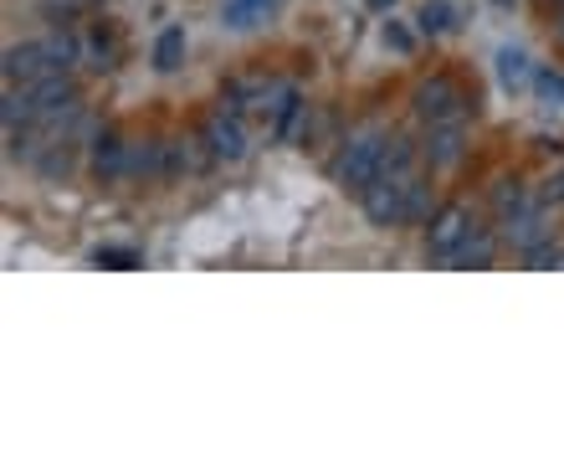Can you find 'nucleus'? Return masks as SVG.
<instances>
[{"mask_svg": "<svg viewBox=\"0 0 564 452\" xmlns=\"http://www.w3.org/2000/svg\"><path fill=\"white\" fill-rule=\"evenodd\" d=\"M83 57V42L73 36H42V42H21L6 52V88H26V83H42L52 73H67L73 62Z\"/></svg>", "mask_w": 564, "mask_h": 452, "instance_id": "obj_1", "label": "nucleus"}, {"mask_svg": "<svg viewBox=\"0 0 564 452\" xmlns=\"http://www.w3.org/2000/svg\"><path fill=\"white\" fill-rule=\"evenodd\" d=\"M380 175H386V134L365 129V134H355L349 144H344L339 185H344V191H355V196H365Z\"/></svg>", "mask_w": 564, "mask_h": 452, "instance_id": "obj_2", "label": "nucleus"}, {"mask_svg": "<svg viewBox=\"0 0 564 452\" xmlns=\"http://www.w3.org/2000/svg\"><path fill=\"white\" fill-rule=\"evenodd\" d=\"M416 170L411 175H380V181L365 191V216H370L375 226H405V212H411V191H416Z\"/></svg>", "mask_w": 564, "mask_h": 452, "instance_id": "obj_3", "label": "nucleus"}, {"mask_svg": "<svg viewBox=\"0 0 564 452\" xmlns=\"http://www.w3.org/2000/svg\"><path fill=\"white\" fill-rule=\"evenodd\" d=\"M473 98L452 83V77H426L416 88V119L421 123H452V119H467Z\"/></svg>", "mask_w": 564, "mask_h": 452, "instance_id": "obj_4", "label": "nucleus"}, {"mask_svg": "<svg viewBox=\"0 0 564 452\" xmlns=\"http://www.w3.org/2000/svg\"><path fill=\"white\" fill-rule=\"evenodd\" d=\"M467 232H473V212H467L462 201H446L442 212L431 216L426 252L436 257V262H457V252H462V241H467Z\"/></svg>", "mask_w": 564, "mask_h": 452, "instance_id": "obj_5", "label": "nucleus"}, {"mask_svg": "<svg viewBox=\"0 0 564 452\" xmlns=\"http://www.w3.org/2000/svg\"><path fill=\"white\" fill-rule=\"evenodd\" d=\"M467 150V119H452V123H426V144H421V160L431 170H452Z\"/></svg>", "mask_w": 564, "mask_h": 452, "instance_id": "obj_6", "label": "nucleus"}, {"mask_svg": "<svg viewBox=\"0 0 564 452\" xmlns=\"http://www.w3.org/2000/svg\"><path fill=\"white\" fill-rule=\"evenodd\" d=\"M200 144H206L216 160H241V154H247V123H241L237 114L216 108V114L206 119V134H200Z\"/></svg>", "mask_w": 564, "mask_h": 452, "instance_id": "obj_7", "label": "nucleus"}, {"mask_svg": "<svg viewBox=\"0 0 564 452\" xmlns=\"http://www.w3.org/2000/svg\"><path fill=\"white\" fill-rule=\"evenodd\" d=\"M503 226V241L508 247H519V252H529V247H539V241H550V226H544V206H523L519 216H508V222H498Z\"/></svg>", "mask_w": 564, "mask_h": 452, "instance_id": "obj_8", "label": "nucleus"}, {"mask_svg": "<svg viewBox=\"0 0 564 452\" xmlns=\"http://www.w3.org/2000/svg\"><path fill=\"white\" fill-rule=\"evenodd\" d=\"M93 175L104 185L129 175V144H123L119 134H98V144H93Z\"/></svg>", "mask_w": 564, "mask_h": 452, "instance_id": "obj_9", "label": "nucleus"}, {"mask_svg": "<svg viewBox=\"0 0 564 452\" xmlns=\"http://www.w3.org/2000/svg\"><path fill=\"white\" fill-rule=\"evenodd\" d=\"M492 257H498V232H492V226H473L467 241H462L457 262L462 268H492Z\"/></svg>", "mask_w": 564, "mask_h": 452, "instance_id": "obj_10", "label": "nucleus"}, {"mask_svg": "<svg viewBox=\"0 0 564 452\" xmlns=\"http://www.w3.org/2000/svg\"><path fill=\"white\" fill-rule=\"evenodd\" d=\"M272 15V0H226L221 6V21L231 31H252L257 21H268Z\"/></svg>", "mask_w": 564, "mask_h": 452, "instance_id": "obj_11", "label": "nucleus"}, {"mask_svg": "<svg viewBox=\"0 0 564 452\" xmlns=\"http://www.w3.org/2000/svg\"><path fill=\"white\" fill-rule=\"evenodd\" d=\"M523 206H529V191H523V181H498V185H492V212H498V222L519 216Z\"/></svg>", "mask_w": 564, "mask_h": 452, "instance_id": "obj_12", "label": "nucleus"}, {"mask_svg": "<svg viewBox=\"0 0 564 452\" xmlns=\"http://www.w3.org/2000/svg\"><path fill=\"white\" fill-rule=\"evenodd\" d=\"M180 57H185V31L180 26L160 31V42H154V67H160V73H175Z\"/></svg>", "mask_w": 564, "mask_h": 452, "instance_id": "obj_13", "label": "nucleus"}, {"mask_svg": "<svg viewBox=\"0 0 564 452\" xmlns=\"http://www.w3.org/2000/svg\"><path fill=\"white\" fill-rule=\"evenodd\" d=\"M416 170V144L411 139H386V175H411Z\"/></svg>", "mask_w": 564, "mask_h": 452, "instance_id": "obj_14", "label": "nucleus"}, {"mask_svg": "<svg viewBox=\"0 0 564 452\" xmlns=\"http://www.w3.org/2000/svg\"><path fill=\"white\" fill-rule=\"evenodd\" d=\"M452 6H446V0H426V6H421V15H416V26L426 31V36H442V31H452Z\"/></svg>", "mask_w": 564, "mask_h": 452, "instance_id": "obj_15", "label": "nucleus"}, {"mask_svg": "<svg viewBox=\"0 0 564 452\" xmlns=\"http://www.w3.org/2000/svg\"><path fill=\"white\" fill-rule=\"evenodd\" d=\"M498 77H503V88H523V83H529V57L513 52V46L498 52Z\"/></svg>", "mask_w": 564, "mask_h": 452, "instance_id": "obj_16", "label": "nucleus"}, {"mask_svg": "<svg viewBox=\"0 0 564 452\" xmlns=\"http://www.w3.org/2000/svg\"><path fill=\"white\" fill-rule=\"evenodd\" d=\"M93 262L98 268H139V252H129V247H98Z\"/></svg>", "mask_w": 564, "mask_h": 452, "instance_id": "obj_17", "label": "nucleus"}, {"mask_svg": "<svg viewBox=\"0 0 564 452\" xmlns=\"http://www.w3.org/2000/svg\"><path fill=\"white\" fill-rule=\"evenodd\" d=\"M539 98H550V104H564V73H539Z\"/></svg>", "mask_w": 564, "mask_h": 452, "instance_id": "obj_18", "label": "nucleus"}, {"mask_svg": "<svg viewBox=\"0 0 564 452\" xmlns=\"http://www.w3.org/2000/svg\"><path fill=\"white\" fill-rule=\"evenodd\" d=\"M386 42L395 46V52H411V42H416V36H411L405 26H395V21H390V26H386Z\"/></svg>", "mask_w": 564, "mask_h": 452, "instance_id": "obj_19", "label": "nucleus"}, {"mask_svg": "<svg viewBox=\"0 0 564 452\" xmlns=\"http://www.w3.org/2000/svg\"><path fill=\"white\" fill-rule=\"evenodd\" d=\"M544 201H564V175H560V181H550V191H544Z\"/></svg>", "mask_w": 564, "mask_h": 452, "instance_id": "obj_20", "label": "nucleus"}, {"mask_svg": "<svg viewBox=\"0 0 564 452\" xmlns=\"http://www.w3.org/2000/svg\"><path fill=\"white\" fill-rule=\"evenodd\" d=\"M370 6H395V0H370Z\"/></svg>", "mask_w": 564, "mask_h": 452, "instance_id": "obj_21", "label": "nucleus"}]
</instances>
